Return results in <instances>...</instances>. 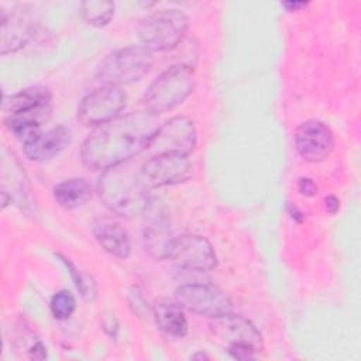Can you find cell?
I'll list each match as a JSON object with an SVG mask.
<instances>
[{"label":"cell","mask_w":361,"mask_h":361,"mask_svg":"<svg viewBox=\"0 0 361 361\" xmlns=\"http://www.w3.org/2000/svg\"><path fill=\"white\" fill-rule=\"evenodd\" d=\"M155 117L147 110L131 111L96 127L82 144V162L90 169L106 171L130 161L148 148L159 127Z\"/></svg>","instance_id":"cell-1"},{"label":"cell","mask_w":361,"mask_h":361,"mask_svg":"<svg viewBox=\"0 0 361 361\" xmlns=\"http://www.w3.org/2000/svg\"><path fill=\"white\" fill-rule=\"evenodd\" d=\"M140 178L138 169L120 164L103 171L97 180V193L102 203L113 214L135 219L148 212L151 197Z\"/></svg>","instance_id":"cell-2"},{"label":"cell","mask_w":361,"mask_h":361,"mask_svg":"<svg viewBox=\"0 0 361 361\" xmlns=\"http://www.w3.org/2000/svg\"><path fill=\"white\" fill-rule=\"evenodd\" d=\"M209 331L219 345L234 360H252L262 350V334L257 326L241 314L226 313L213 317Z\"/></svg>","instance_id":"cell-3"},{"label":"cell","mask_w":361,"mask_h":361,"mask_svg":"<svg viewBox=\"0 0 361 361\" xmlns=\"http://www.w3.org/2000/svg\"><path fill=\"white\" fill-rule=\"evenodd\" d=\"M195 75L189 65L178 63L158 75L144 93L145 110L154 116L179 106L193 90Z\"/></svg>","instance_id":"cell-4"},{"label":"cell","mask_w":361,"mask_h":361,"mask_svg":"<svg viewBox=\"0 0 361 361\" xmlns=\"http://www.w3.org/2000/svg\"><path fill=\"white\" fill-rule=\"evenodd\" d=\"M154 65L152 52L142 45H131L107 54L97 65L96 78L103 85H130L142 79Z\"/></svg>","instance_id":"cell-5"},{"label":"cell","mask_w":361,"mask_h":361,"mask_svg":"<svg viewBox=\"0 0 361 361\" xmlns=\"http://www.w3.org/2000/svg\"><path fill=\"white\" fill-rule=\"evenodd\" d=\"M189 28L188 16L179 8H162L144 17L138 38L148 51L162 52L179 45Z\"/></svg>","instance_id":"cell-6"},{"label":"cell","mask_w":361,"mask_h":361,"mask_svg":"<svg viewBox=\"0 0 361 361\" xmlns=\"http://www.w3.org/2000/svg\"><path fill=\"white\" fill-rule=\"evenodd\" d=\"M175 300L182 309L212 319L230 313L233 307L230 296L212 283H183L176 288Z\"/></svg>","instance_id":"cell-7"},{"label":"cell","mask_w":361,"mask_h":361,"mask_svg":"<svg viewBox=\"0 0 361 361\" xmlns=\"http://www.w3.org/2000/svg\"><path fill=\"white\" fill-rule=\"evenodd\" d=\"M126 100V93L120 87L103 85L80 100L76 117L86 127H99L118 117Z\"/></svg>","instance_id":"cell-8"},{"label":"cell","mask_w":361,"mask_h":361,"mask_svg":"<svg viewBox=\"0 0 361 361\" xmlns=\"http://www.w3.org/2000/svg\"><path fill=\"white\" fill-rule=\"evenodd\" d=\"M192 175L188 155L159 154L149 157L140 168L138 178L147 189H157L185 182Z\"/></svg>","instance_id":"cell-9"},{"label":"cell","mask_w":361,"mask_h":361,"mask_svg":"<svg viewBox=\"0 0 361 361\" xmlns=\"http://www.w3.org/2000/svg\"><path fill=\"white\" fill-rule=\"evenodd\" d=\"M197 142L195 123L185 116L169 118L158 127L147 149L152 155L159 154H180L189 155Z\"/></svg>","instance_id":"cell-10"},{"label":"cell","mask_w":361,"mask_h":361,"mask_svg":"<svg viewBox=\"0 0 361 361\" xmlns=\"http://www.w3.org/2000/svg\"><path fill=\"white\" fill-rule=\"evenodd\" d=\"M168 258L180 269L195 272H207L217 265L214 248L209 240L197 234H182L175 237Z\"/></svg>","instance_id":"cell-11"},{"label":"cell","mask_w":361,"mask_h":361,"mask_svg":"<svg viewBox=\"0 0 361 361\" xmlns=\"http://www.w3.org/2000/svg\"><path fill=\"white\" fill-rule=\"evenodd\" d=\"M38 24L35 8L18 4L10 11H1L0 54L6 55L23 48L34 35Z\"/></svg>","instance_id":"cell-12"},{"label":"cell","mask_w":361,"mask_h":361,"mask_svg":"<svg viewBox=\"0 0 361 361\" xmlns=\"http://www.w3.org/2000/svg\"><path fill=\"white\" fill-rule=\"evenodd\" d=\"M334 134L327 124L319 120H307L295 131V147L306 162H322L334 149Z\"/></svg>","instance_id":"cell-13"},{"label":"cell","mask_w":361,"mask_h":361,"mask_svg":"<svg viewBox=\"0 0 361 361\" xmlns=\"http://www.w3.org/2000/svg\"><path fill=\"white\" fill-rule=\"evenodd\" d=\"M92 233L100 247L109 254L118 258H127L130 255V237L120 223L107 217H99L92 223Z\"/></svg>","instance_id":"cell-14"},{"label":"cell","mask_w":361,"mask_h":361,"mask_svg":"<svg viewBox=\"0 0 361 361\" xmlns=\"http://www.w3.org/2000/svg\"><path fill=\"white\" fill-rule=\"evenodd\" d=\"M71 130L65 126H58L42 133L32 144L24 147V154L32 161L44 162L62 152L71 144Z\"/></svg>","instance_id":"cell-15"},{"label":"cell","mask_w":361,"mask_h":361,"mask_svg":"<svg viewBox=\"0 0 361 361\" xmlns=\"http://www.w3.org/2000/svg\"><path fill=\"white\" fill-rule=\"evenodd\" d=\"M169 220L165 214H155L149 219L144 228V247L148 254L157 259L168 258L171 244L173 241Z\"/></svg>","instance_id":"cell-16"},{"label":"cell","mask_w":361,"mask_h":361,"mask_svg":"<svg viewBox=\"0 0 361 361\" xmlns=\"http://www.w3.org/2000/svg\"><path fill=\"white\" fill-rule=\"evenodd\" d=\"M52 94L45 86L25 87L8 97H4L3 109L8 116L24 113L32 109L51 106Z\"/></svg>","instance_id":"cell-17"},{"label":"cell","mask_w":361,"mask_h":361,"mask_svg":"<svg viewBox=\"0 0 361 361\" xmlns=\"http://www.w3.org/2000/svg\"><path fill=\"white\" fill-rule=\"evenodd\" d=\"M155 323L161 331L172 337H183L188 333V320L178 303L159 300L152 309Z\"/></svg>","instance_id":"cell-18"},{"label":"cell","mask_w":361,"mask_h":361,"mask_svg":"<svg viewBox=\"0 0 361 361\" xmlns=\"http://www.w3.org/2000/svg\"><path fill=\"white\" fill-rule=\"evenodd\" d=\"M92 197V185L83 178H69L54 188V199L63 209H76Z\"/></svg>","instance_id":"cell-19"},{"label":"cell","mask_w":361,"mask_h":361,"mask_svg":"<svg viewBox=\"0 0 361 361\" xmlns=\"http://www.w3.org/2000/svg\"><path fill=\"white\" fill-rule=\"evenodd\" d=\"M80 16L90 25L103 27L114 16V3L106 0L83 1L80 3Z\"/></svg>","instance_id":"cell-20"},{"label":"cell","mask_w":361,"mask_h":361,"mask_svg":"<svg viewBox=\"0 0 361 361\" xmlns=\"http://www.w3.org/2000/svg\"><path fill=\"white\" fill-rule=\"evenodd\" d=\"M49 307H51V313L55 319L66 320L73 314V312L76 309V299H75L73 293H71L66 289H62V290H58L51 298Z\"/></svg>","instance_id":"cell-21"},{"label":"cell","mask_w":361,"mask_h":361,"mask_svg":"<svg viewBox=\"0 0 361 361\" xmlns=\"http://www.w3.org/2000/svg\"><path fill=\"white\" fill-rule=\"evenodd\" d=\"M58 257L61 258V261L68 268V271H69V274H71V276L73 279V283L78 288V290L80 292V295L85 299H93V296L96 293V288H94V283L89 279V276L85 275L83 272H80L68 258H65V257H62L59 254H58Z\"/></svg>","instance_id":"cell-22"},{"label":"cell","mask_w":361,"mask_h":361,"mask_svg":"<svg viewBox=\"0 0 361 361\" xmlns=\"http://www.w3.org/2000/svg\"><path fill=\"white\" fill-rule=\"evenodd\" d=\"M298 190L300 192V195L312 197V196L316 195L317 186L310 178H300L299 182H298Z\"/></svg>","instance_id":"cell-23"},{"label":"cell","mask_w":361,"mask_h":361,"mask_svg":"<svg viewBox=\"0 0 361 361\" xmlns=\"http://www.w3.org/2000/svg\"><path fill=\"white\" fill-rule=\"evenodd\" d=\"M130 306L134 309L135 313L138 314H142L144 312H147V302L144 300V298L141 296V293H138L137 290L135 292H131L130 295Z\"/></svg>","instance_id":"cell-24"},{"label":"cell","mask_w":361,"mask_h":361,"mask_svg":"<svg viewBox=\"0 0 361 361\" xmlns=\"http://www.w3.org/2000/svg\"><path fill=\"white\" fill-rule=\"evenodd\" d=\"M324 209L329 214H336L340 209V200L334 195H329L324 197Z\"/></svg>","instance_id":"cell-25"},{"label":"cell","mask_w":361,"mask_h":361,"mask_svg":"<svg viewBox=\"0 0 361 361\" xmlns=\"http://www.w3.org/2000/svg\"><path fill=\"white\" fill-rule=\"evenodd\" d=\"M30 355H31V358H35V360H44L47 357V348L44 347V344L41 341H38L30 350Z\"/></svg>","instance_id":"cell-26"},{"label":"cell","mask_w":361,"mask_h":361,"mask_svg":"<svg viewBox=\"0 0 361 361\" xmlns=\"http://www.w3.org/2000/svg\"><path fill=\"white\" fill-rule=\"evenodd\" d=\"M103 327H104V330H106L110 336L116 337V334H117V331H118V324H117V322H116L114 317H107V319H104V320H103Z\"/></svg>","instance_id":"cell-27"},{"label":"cell","mask_w":361,"mask_h":361,"mask_svg":"<svg viewBox=\"0 0 361 361\" xmlns=\"http://www.w3.org/2000/svg\"><path fill=\"white\" fill-rule=\"evenodd\" d=\"M307 3H303V1H285L282 3V6L285 8H288V11H296L298 8L300 7H305Z\"/></svg>","instance_id":"cell-28"},{"label":"cell","mask_w":361,"mask_h":361,"mask_svg":"<svg viewBox=\"0 0 361 361\" xmlns=\"http://www.w3.org/2000/svg\"><path fill=\"white\" fill-rule=\"evenodd\" d=\"M192 358H193V360H209L210 357H209L207 354H204V353H197V354L192 355Z\"/></svg>","instance_id":"cell-29"}]
</instances>
